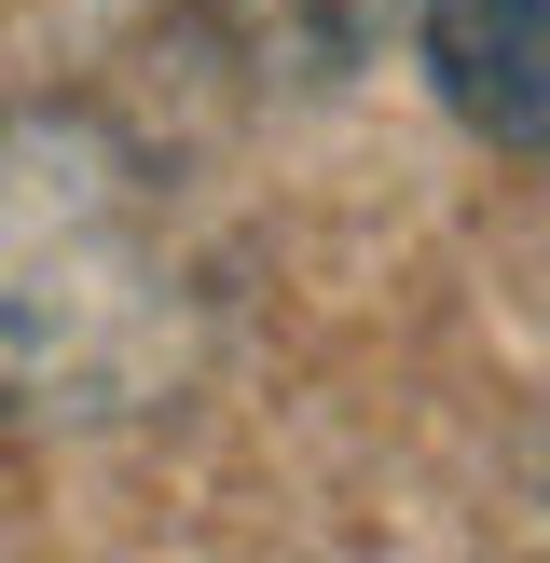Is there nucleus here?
<instances>
[{
	"label": "nucleus",
	"instance_id": "f257e3e1",
	"mask_svg": "<svg viewBox=\"0 0 550 563\" xmlns=\"http://www.w3.org/2000/svg\"><path fill=\"white\" fill-rule=\"evenodd\" d=\"M413 55L482 152H550V0H413Z\"/></svg>",
	"mask_w": 550,
	"mask_h": 563
}]
</instances>
